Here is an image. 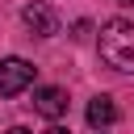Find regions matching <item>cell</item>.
<instances>
[{
  "mask_svg": "<svg viewBox=\"0 0 134 134\" xmlns=\"http://www.w3.org/2000/svg\"><path fill=\"white\" fill-rule=\"evenodd\" d=\"M100 59L117 71H130L134 75V25L130 21H105L100 25Z\"/></svg>",
  "mask_w": 134,
  "mask_h": 134,
  "instance_id": "obj_1",
  "label": "cell"
},
{
  "mask_svg": "<svg viewBox=\"0 0 134 134\" xmlns=\"http://www.w3.org/2000/svg\"><path fill=\"white\" fill-rule=\"evenodd\" d=\"M34 84V63L29 59H4L0 63V96H21L25 88Z\"/></svg>",
  "mask_w": 134,
  "mask_h": 134,
  "instance_id": "obj_2",
  "label": "cell"
},
{
  "mask_svg": "<svg viewBox=\"0 0 134 134\" xmlns=\"http://www.w3.org/2000/svg\"><path fill=\"white\" fill-rule=\"evenodd\" d=\"M21 21L38 34V38H54L59 34V13L50 8V4H42V0H34V4H25V13H21Z\"/></svg>",
  "mask_w": 134,
  "mask_h": 134,
  "instance_id": "obj_3",
  "label": "cell"
},
{
  "mask_svg": "<svg viewBox=\"0 0 134 134\" xmlns=\"http://www.w3.org/2000/svg\"><path fill=\"white\" fill-rule=\"evenodd\" d=\"M34 109H38L42 117L59 121V117L67 113V92H63V88H54V84H46V88H34Z\"/></svg>",
  "mask_w": 134,
  "mask_h": 134,
  "instance_id": "obj_4",
  "label": "cell"
},
{
  "mask_svg": "<svg viewBox=\"0 0 134 134\" xmlns=\"http://www.w3.org/2000/svg\"><path fill=\"white\" fill-rule=\"evenodd\" d=\"M113 121H117V105H113L109 96H92V100H88V126L105 130V126H113Z\"/></svg>",
  "mask_w": 134,
  "mask_h": 134,
  "instance_id": "obj_5",
  "label": "cell"
},
{
  "mask_svg": "<svg viewBox=\"0 0 134 134\" xmlns=\"http://www.w3.org/2000/svg\"><path fill=\"white\" fill-rule=\"evenodd\" d=\"M46 134H71V130H63V126H50V130H46Z\"/></svg>",
  "mask_w": 134,
  "mask_h": 134,
  "instance_id": "obj_6",
  "label": "cell"
},
{
  "mask_svg": "<svg viewBox=\"0 0 134 134\" xmlns=\"http://www.w3.org/2000/svg\"><path fill=\"white\" fill-rule=\"evenodd\" d=\"M8 134H29V130H25V126H13V130H8Z\"/></svg>",
  "mask_w": 134,
  "mask_h": 134,
  "instance_id": "obj_7",
  "label": "cell"
},
{
  "mask_svg": "<svg viewBox=\"0 0 134 134\" xmlns=\"http://www.w3.org/2000/svg\"><path fill=\"white\" fill-rule=\"evenodd\" d=\"M117 4H126V8H130V4H134V0H117Z\"/></svg>",
  "mask_w": 134,
  "mask_h": 134,
  "instance_id": "obj_8",
  "label": "cell"
}]
</instances>
